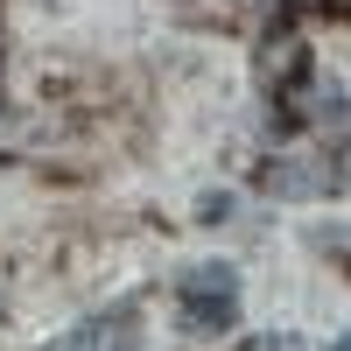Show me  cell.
<instances>
[{"label": "cell", "mask_w": 351, "mask_h": 351, "mask_svg": "<svg viewBox=\"0 0 351 351\" xmlns=\"http://www.w3.org/2000/svg\"><path fill=\"white\" fill-rule=\"evenodd\" d=\"M183 302H239V274L232 267H190L183 274Z\"/></svg>", "instance_id": "1"}, {"label": "cell", "mask_w": 351, "mask_h": 351, "mask_svg": "<svg viewBox=\"0 0 351 351\" xmlns=\"http://www.w3.org/2000/svg\"><path fill=\"white\" fill-rule=\"evenodd\" d=\"M232 316H239V302H183V324L197 337H211V330H232Z\"/></svg>", "instance_id": "2"}, {"label": "cell", "mask_w": 351, "mask_h": 351, "mask_svg": "<svg viewBox=\"0 0 351 351\" xmlns=\"http://www.w3.org/2000/svg\"><path fill=\"white\" fill-rule=\"evenodd\" d=\"M330 351H351V330H344V337H337V344H330Z\"/></svg>", "instance_id": "3"}]
</instances>
